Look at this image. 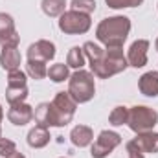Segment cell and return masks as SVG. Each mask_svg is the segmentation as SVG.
Segmentation results:
<instances>
[{"label": "cell", "mask_w": 158, "mask_h": 158, "mask_svg": "<svg viewBox=\"0 0 158 158\" xmlns=\"http://www.w3.org/2000/svg\"><path fill=\"white\" fill-rule=\"evenodd\" d=\"M28 94H30V90H28L26 85H22V86H11V85H7V88H6V99H7L9 105L24 103L26 98H28Z\"/></svg>", "instance_id": "19"}, {"label": "cell", "mask_w": 158, "mask_h": 158, "mask_svg": "<svg viewBox=\"0 0 158 158\" xmlns=\"http://www.w3.org/2000/svg\"><path fill=\"white\" fill-rule=\"evenodd\" d=\"M20 35L15 30V20L9 13H0V44L2 46H19Z\"/></svg>", "instance_id": "9"}, {"label": "cell", "mask_w": 158, "mask_h": 158, "mask_svg": "<svg viewBox=\"0 0 158 158\" xmlns=\"http://www.w3.org/2000/svg\"><path fill=\"white\" fill-rule=\"evenodd\" d=\"M158 123V112L151 107L145 105H134L129 109V119L127 125L132 132L140 134V132H147L153 131Z\"/></svg>", "instance_id": "5"}, {"label": "cell", "mask_w": 158, "mask_h": 158, "mask_svg": "<svg viewBox=\"0 0 158 158\" xmlns=\"http://www.w3.org/2000/svg\"><path fill=\"white\" fill-rule=\"evenodd\" d=\"M147 52H149V40L138 39L134 40L127 52V63L132 68H143L147 64Z\"/></svg>", "instance_id": "8"}, {"label": "cell", "mask_w": 158, "mask_h": 158, "mask_svg": "<svg viewBox=\"0 0 158 158\" xmlns=\"http://www.w3.org/2000/svg\"><path fill=\"white\" fill-rule=\"evenodd\" d=\"M26 74L35 81H40L48 76V66L46 61H39V59H28L26 63Z\"/></svg>", "instance_id": "18"}, {"label": "cell", "mask_w": 158, "mask_h": 158, "mask_svg": "<svg viewBox=\"0 0 158 158\" xmlns=\"http://www.w3.org/2000/svg\"><path fill=\"white\" fill-rule=\"evenodd\" d=\"M7 158H26V156H24L22 153H13L11 156H7Z\"/></svg>", "instance_id": "28"}, {"label": "cell", "mask_w": 158, "mask_h": 158, "mask_svg": "<svg viewBox=\"0 0 158 158\" xmlns=\"http://www.w3.org/2000/svg\"><path fill=\"white\" fill-rule=\"evenodd\" d=\"M125 149H127V155L129 158H145V153L134 143V140H129L127 143H125Z\"/></svg>", "instance_id": "27"}, {"label": "cell", "mask_w": 158, "mask_h": 158, "mask_svg": "<svg viewBox=\"0 0 158 158\" xmlns=\"http://www.w3.org/2000/svg\"><path fill=\"white\" fill-rule=\"evenodd\" d=\"M90 26H92L90 15L79 13L74 9H68L59 17V30L66 35H83L90 30Z\"/></svg>", "instance_id": "6"}, {"label": "cell", "mask_w": 158, "mask_h": 158, "mask_svg": "<svg viewBox=\"0 0 158 158\" xmlns=\"http://www.w3.org/2000/svg\"><path fill=\"white\" fill-rule=\"evenodd\" d=\"M76 109H77V103L72 99L68 92H57L50 103L37 105V109L33 110V118L37 125H42L46 129L66 127L74 118Z\"/></svg>", "instance_id": "1"}, {"label": "cell", "mask_w": 158, "mask_h": 158, "mask_svg": "<svg viewBox=\"0 0 158 158\" xmlns=\"http://www.w3.org/2000/svg\"><path fill=\"white\" fill-rule=\"evenodd\" d=\"M0 136H2V127H0Z\"/></svg>", "instance_id": "31"}, {"label": "cell", "mask_w": 158, "mask_h": 158, "mask_svg": "<svg viewBox=\"0 0 158 158\" xmlns=\"http://www.w3.org/2000/svg\"><path fill=\"white\" fill-rule=\"evenodd\" d=\"M85 52H83V46H72L68 55H66V64L68 68H74V70H81L85 66Z\"/></svg>", "instance_id": "20"}, {"label": "cell", "mask_w": 158, "mask_h": 158, "mask_svg": "<svg viewBox=\"0 0 158 158\" xmlns=\"http://www.w3.org/2000/svg\"><path fill=\"white\" fill-rule=\"evenodd\" d=\"M40 9L50 19L61 17L66 11V0H40Z\"/></svg>", "instance_id": "17"}, {"label": "cell", "mask_w": 158, "mask_h": 158, "mask_svg": "<svg viewBox=\"0 0 158 158\" xmlns=\"http://www.w3.org/2000/svg\"><path fill=\"white\" fill-rule=\"evenodd\" d=\"M131 33V19L125 15L107 17L96 28V39L105 48H123Z\"/></svg>", "instance_id": "2"}, {"label": "cell", "mask_w": 158, "mask_h": 158, "mask_svg": "<svg viewBox=\"0 0 158 158\" xmlns=\"http://www.w3.org/2000/svg\"><path fill=\"white\" fill-rule=\"evenodd\" d=\"M2 118H4V110H2V105H0V123H2Z\"/></svg>", "instance_id": "29"}, {"label": "cell", "mask_w": 158, "mask_h": 158, "mask_svg": "<svg viewBox=\"0 0 158 158\" xmlns=\"http://www.w3.org/2000/svg\"><path fill=\"white\" fill-rule=\"evenodd\" d=\"M138 88L143 96L147 98H156L158 96V72L156 70H151V72H145L142 77L138 79Z\"/></svg>", "instance_id": "14"}, {"label": "cell", "mask_w": 158, "mask_h": 158, "mask_svg": "<svg viewBox=\"0 0 158 158\" xmlns=\"http://www.w3.org/2000/svg\"><path fill=\"white\" fill-rule=\"evenodd\" d=\"M55 44L52 42V40H46V39H40L37 42H33V44H30L28 46V52H26V55H28V59H39V61H52L53 57H55Z\"/></svg>", "instance_id": "10"}, {"label": "cell", "mask_w": 158, "mask_h": 158, "mask_svg": "<svg viewBox=\"0 0 158 158\" xmlns=\"http://www.w3.org/2000/svg\"><path fill=\"white\" fill-rule=\"evenodd\" d=\"M134 140V143L147 155V153H151V155H155L158 153V132L155 131H147V132H140V134H136V138H132Z\"/></svg>", "instance_id": "15"}, {"label": "cell", "mask_w": 158, "mask_h": 158, "mask_svg": "<svg viewBox=\"0 0 158 158\" xmlns=\"http://www.w3.org/2000/svg\"><path fill=\"white\" fill-rule=\"evenodd\" d=\"M118 145H121V134H118L116 131H101L90 147V156L107 158Z\"/></svg>", "instance_id": "7"}, {"label": "cell", "mask_w": 158, "mask_h": 158, "mask_svg": "<svg viewBox=\"0 0 158 158\" xmlns=\"http://www.w3.org/2000/svg\"><path fill=\"white\" fill-rule=\"evenodd\" d=\"M105 4L110 9H123V7H138L143 4V0H105Z\"/></svg>", "instance_id": "25"}, {"label": "cell", "mask_w": 158, "mask_h": 158, "mask_svg": "<svg viewBox=\"0 0 158 158\" xmlns=\"http://www.w3.org/2000/svg\"><path fill=\"white\" fill-rule=\"evenodd\" d=\"M155 48H156V52H158V39L155 40Z\"/></svg>", "instance_id": "30"}, {"label": "cell", "mask_w": 158, "mask_h": 158, "mask_svg": "<svg viewBox=\"0 0 158 158\" xmlns=\"http://www.w3.org/2000/svg\"><path fill=\"white\" fill-rule=\"evenodd\" d=\"M7 119L17 127H24L33 119V107L28 103H15L7 110Z\"/></svg>", "instance_id": "11"}, {"label": "cell", "mask_w": 158, "mask_h": 158, "mask_svg": "<svg viewBox=\"0 0 158 158\" xmlns=\"http://www.w3.org/2000/svg\"><path fill=\"white\" fill-rule=\"evenodd\" d=\"M50 131L46 129V127H42V125H35L30 132H28V145L30 147H33V149H42V147H46L48 143H50Z\"/></svg>", "instance_id": "16"}, {"label": "cell", "mask_w": 158, "mask_h": 158, "mask_svg": "<svg viewBox=\"0 0 158 158\" xmlns=\"http://www.w3.org/2000/svg\"><path fill=\"white\" fill-rule=\"evenodd\" d=\"M129 66L127 63V55L123 53V48H105L103 57L90 64V72L94 74V77L99 79H109L116 74L125 72Z\"/></svg>", "instance_id": "3"}, {"label": "cell", "mask_w": 158, "mask_h": 158, "mask_svg": "<svg viewBox=\"0 0 158 158\" xmlns=\"http://www.w3.org/2000/svg\"><path fill=\"white\" fill-rule=\"evenodd\" d=\"M68 94L72 96V99L81 105V103H88L94 94H96V79L92 72L86 70H76L70 77H68Z\"/></svg>", "instance_id": "4"}, {"label": "cell", "mask_w": 158, "mask_h": 158, "mask_svg": "<svg viewBox=\"0 0 158 158\" xmlns=\"http://www.w3.org/2000/svg\"><path fill=\"white\" fill-rule=\"evenodd\" d=\"M13 153H17V143L13 140H9V138L0 136V156L7 158V156H11Z\"/></svg>", "instance_id": "26"}, {"label": "cell", "mask_w": 158, "mask_h": 158, "mask_svg": "<svg viewBox=\"0 0 158 158\" xmlns=\"http://www.w3.org/2000/svg\"><path fill=\"white\" fill-rule=\"evenodd\" d=\"M61 158H64V156H61Z\"/></svg>", "instance_id": "32"}, {"label": "cell", "mask_w": 158, "mask_h": 158, "mask_svg": "<svg viewBox=\"0 0 158 158\" xmlns=\"http://www.w3.org/2000/svg\"><path fill=\"white\" fill-rule=\"evenodd\" d=\"M72 9L79 11V13H85V15H92L96 11V0H72Z\"/></svg>", "instance_id": "23"}, {"label": "cell", "mask_w": 158, "mask_h": 158, "mask_svg": "<svg viewBox=\"0 0 158 158\" xmlns=\"http://www.w3.org/2000/svg\"><path fill=\"white\" fill-rule=\"evenodd\" d=\"M94 140V131L88 127V125H76L72 131H70V142L83 149V147H88Z\"/></svg>", "instance_id": "13"}, {"label": "cell", "mask_w": 158, "mask_h": 158, "mask_svg": "<svg viewBox=\"0 0 158 158\" xmlns=\"http://www.w3.org/2000/svg\"><path fill=\"white\" fill-rule=\"evenodd\" d=\"M28 74L26 72H22L20 68L19 70H11V72H7V85H11V86H22V85H26V77Z\"/></svg>", "instance_id": "24"}, {"label": "cell", "mask_w": 158, "mask_h": 158, "mask_svg": "<svg viewBox=\"0 0 158 158\" xmlns=\"http://www.w3.org/2000/svg\"><path fill=\"white\" fill-rule=\"evenodd\" d=\"M20 52L17 46H2V52H0V66L6 70V72H11V70H19L20 68Z\"/></svg>", "instance_id": "12"}, {"label": "cell", "mask_w": 158, "mask_h": 158, "mask_svg": "<svg viewBox=\"0 0 158 158\" xmlns=\"http://www.w3.org/2000/svg\"><path fill=\"white\" fill-rule=\"evenodd\" d=\"M48 77L52 79L53 83H63V81H68L70 77V70H68V64L64 63H55L48 68Z\"/></svg>", "instance_id": "21"}, {"label": "cell", "mask_w": 158, "mask_h": 158, "mask_svg": "<svg viewBox=\"0 0 158 158\" xmlns=\"http://www.w3.org/2000/svg\"><path fill=\"white\" fill-rule=\"evenodd\" d=\"M127 119H129V107L125 105H119L114 107L109 114V123L112 127H119V125H127Z\"/></svg>", "instance_id": "22"}]
</instances>
